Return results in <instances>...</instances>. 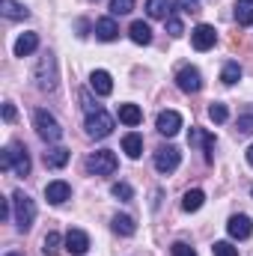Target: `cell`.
<instances>
[{"instance_id": "1", "label": "cell", "mask_w": 253, "mask_h": 256, "mask_svg": "<svg viewBox=\"0 0 253 256\" xmlns=\"http://www.w3.org/2000/svg\"><path fill=\"white\" fill-rule=\"evenodd\" d=\"M0 170H12L15 176H30V155L21 143H9L0 155Z\"/></svg>"}, {"instance_id": "2", "label": "cell", "mask_w": 253, "mask_h": 256, "mask_svg": "<svg viewBox=\"0 0 253 256\" xmlns=\"http://www.w3.org/2000/svg\"><path fill=\"white\" fill-rule=\"evenodd\" d=\"M12 208H15V226L21 232H27L33 226V220H36V202L24 191H15L12 194Z\"/></svg>"}, {"instance_id": "3", "label": "cell", "mask_w": 253, "mask_h": 256, "mask_svg": "<svg viewBox=\"0 0 253 256\" xmlns=\"http://www.w3.org/2000/svg\"><path fill=\"white\" fill-rule=\"evenodd\" d=\"M33 128H36V134H39L45 143H57V140L63 137V126H60L57 116L48 114V110H36V114H33Z\"/></svg>"}, {"instance_id": "4", "label": "cell", "mask_w": 253, "mask_h": 256, "mask_svg": "<svg viewBox=\"0 0 253 256\" xmlns=\"http://www.w3.org/2000/svg\"><path fill=\"white\" fill-rule=\"evenodd\" d=\"M116 155L110 152V149H98V152H92L90 158H86V170L92 173V176H110V173H116Z\"/></svg>"}, {"instance_id": "5", "label": "cell", "mask_w": 253, "mask_h": 256, "mask_svg": "<svg viewBox=\"0 0 253 256\" xmlns=\"http://www.w3.org/2000/svg\"><path fill=\"white\" fill-rule=\"evenodd\" d=\"M36 86L42 90V92H51L54 86H57V63H54V57L51 54H45L39 66H36Z\"/></svg>"}, {"instance_id": "6", "label": "cell", "mask_w": 253, "mask_h": 256, "mask_svg": "<svg viewBox=\"0 0 253 256\" xmlns=\"http://www.w3.org/2000/svg\"><path fill=\"white\" fill-rule=\"evenodd\" d=\"M179 164H182V152H179L176 146H158V149H155V170H158V173L170 176Z\"/></svg>"}, {"instance_id": "7", "label": "cell", "mask_w": 253, "mask_h": 256, "mask_svg": "<svg viewBox=\"0 0 253 256\" xmlns=\"http://www.w3.org/2000/svg\"><path fill=\"white\" fill-rule=\"evenodd\" d=\"M110 131H114V116H110L108 110H96V114L86 116V134H90V137L102 140V137H108Z\"/></svg>"}, {"instance_id": "8", "label": "cell", "mask_w": 253, "mask_h": 256, "mask_svg": "<svg viewBox=\"0 0 253 256\" xmlns=\"http://www.w3.org/2000/svg\"><path fill=\"white\" fill-rule=\"evenodd\" d=\"M176 84H179L182 92H200L202 90V74H200L196 66H182L179 74H176Z\"/></svg>"}, {"instance_id": "9", "label": "cell", "mask_w": 253, "mask_h": 256, "mask_svg": "<svg viewBox=\"0 0 253 256\" xmlns=\"http://www.w3.org/2000/svg\"><path fill=\"white\" fill-rule=\"evenodd\" d=\"M214 42H218L214 27H208V24H196V27H194V33H190V45H194L196 51H208V48H214Z\"/></svg>"}, {"instance_id": "10", "label": "cell", "mask_w": 253, "mask_h": 256, "mask_svg": "<svg viewBox=\"0 0 253 256\" xmlns=\"http://www.w3.org/2000/svg\"><path fill=\"white\" fill-rule=\"evenodd\" d=\"M155 126H158V131H161L164 137H176V134H179V128H182V116H179L176 110H161Z\"/></svg>"}, {"instance_id": "11", "label": "cell", "mask_w": 253, "mask_h": 256, "mask_svg": "<svg viewBox=\"0 0 253 256\" xmlns=\"http://www.w3.org/2000/svg\"><path fill=\"white\" fill-rule=\"evenodd\" d=\"M188 143L190 146H202L206 149V161H214V134H208L202 128H190Z\"/></svg>"}, {"instance_id": "12", "label": "cell", "mask_w": 253, "mask_h": 256, "mask_svg": "<svg viewBox=\"0 0 253 256\" xmlns=\"http://www.w3.org/2000/svg\"><path fill=\"white\" fill-rule=\"evenodd\" d=\"M226 230H230L232 238L244 242V238H250V232H253V220L248 218V214H232L230 224H226Z\"/></svg>"}, {"instance_id": "13", "label": "cell", "mask_w": 253, "mask_h": 256, "mask_svg": "<svg viewBox=\"0 0 253 256\" xmlns=\"http://www.w3.org/2000/svg\"><path fill=\"white\" fill-rule=\"evenodd\" d=\"M66 250L74 256H84L90 250V236L84 232V230H68V236H66Z\"/></svg>"}, {"instance_id": "14", "label": "cell", "mask_w": 253, "mask_h": 256, "mask_svg": "<svg viewBox=\"0 0 253 256\" xmlns=\"http://www.w3.org/2000/svg\"><path fill=\"white\" fill-rule=\"evenodd\" d=\"M68 196H72V188H68V182H63V179L45 185V200H48L51 206H63Z\"/></svg>"}, {"instance_id": "15", "label": "cell", "mask_w": 253, "mask_h": 256, "mask_svg": "<svg viewBox=\"0 0 253 256\" xmlns=\"http://www.w3.org/2000/svg\"><path fill=\"white\" fill-rule=\"evenodd\" d=\"M90 86H92L96 96H110V92H114V78H110L104 68H96V72L90 74Z\"/></svg>"}, {"instance_id": "16", "label": "cell", "mask_w": 253, "mask_h": 256, "mask_svg": "<svg viewBox=\"0 0 253 256\" xmlns=\"http://www.w3.org/2000/svg\"><path fill=\"white\" fill-rule=\"evenodd\" d=\"M68 158H72V152L66 149V146H51L45 155H42V161H45V167H51V170H60L68 164Z\"/></svg>"}, {"instance_id": "17", "label": "cell", "mask_w": 253, "mask_h": 256, "mask_svg": "<svg viewBox=\"0 0 253 256\" xmlns=\"http://www.w3.org/2000/svg\"><path fill=\"white\" fill-rule=\"evenodd\" d=\"M116 36H120V27H116L114 18H98V21H96V39H102V42H114Z\"/></svg>"}, {"instance_id": "18", "label": "cell", "mask_w": 253, "mask_h": 256, "mask_svg": "<svg viewBox=\"0 0 253 256\" xmlns=\"http://www.w3.org/2000/svg\"><path fill=\"white\" fill-rule=\"evenodd\" d=\"M128 36H131L134 45H149V42H152V27H149L146 21H131Z\"/></svg>"}, {"instance_id": "19", "label": "cell", "mask_w": 253, "mask_h": 256, "mask_svg": "<svg viewBox=\"0 0 253 256\" xmlns=\"http://www.w3.org/2000/svg\"><path fill=\"white\" fill-rule=\"evenodd\" d=\"M36 48H39V36L36 33H21L18 42H15V57H30Z\"/></svg>"}, {"instance_id": "20", "label": "cell", "mask_w": 253, "mask_h": 256, "mask_svg": "<svg viewBox=\"0 0 253 256\" xmlns=\"http://www.w3.org/2000/svg\"><path fill=\"white\" fill-rule=\"evenodd\" d=\"M122 152H126L128 158H134V161L143 155V137H140L137 131H131V134L122 137Z\"/></svg>"}, {"instance_id": "21", "label": "cell", "mask_w": 253, "mask_h": 256, "mask_svg": "<svg viewBox=\"0 0 253 256\" xmlns=\"http://www.w3.org/2000/svg\"><path fill=\"white\" fill-rule=\"evenodd\" d=\"M170 9H173V0H146V12L149 18H170Z\"/></svg>"}, {"instance_id": "22", "label": "cell", "mask_w": 253, "mask_h": 256, "mask_svg": "<svg viewBox=\"0 0 253 256\" xmlns=\"http://www.w3.org/2000/svg\"><path fill=\"white\" fill-rule=\"evenodd\" d=\"M232 15H236V21H238L242 27L253 24V0H238V3L232 6Z\"/></svg>"}, {"instance_id": "23", "label": "cell", "mask_w": 253, "mask_h": 256, "mask_svg": "<svg viewBox=\"0 0 253 256\" xmlns=\"http://www.w3.org/2000/svg\"><path fill=\"white\" fill-rule=\"evenodd\" d=\"M120 122L126 126H140L143 122V110L137 104H120Z\"/></svg>"}, {"instance_id": "24", "label": "cell", "mask_w": 253, "mask_h": 256, "mask_svg": "<svg viewBox=\"0 0 253 256\" xmlns=\"http://www.w3.org/2000/svg\"><path fill=\"white\" fill-rule=\"evenodd\" d=\"M202 202H206V194L200 191V188L185 191V196H182V208H185V212H200V208H202Z\"/></svg>"}, {"instance_id": "25", "label": "cell", "mask_w": 253, "mask_h": 256, "mask_svg": "<svg viewBox=\"0 0 253 256\" xmlns=\"http://www.w3.org/2000/svg\"><path fill=\"white\" fill-rule=\"evenodd\" d=\"M220 80H224L226 86L238 84V80H242V66L236 63V60H230V63L224 66V72H220Z\"/></svg>"}, {"instance_id": "26", "label": "cell", "mask_w": 253, "mask_h": 256, "mask_svg": "<svg viewBox=\"0 0 253 256\" xmlns=\"http://www.w3.org/2000/svg\"><path fill=\"white\" fill-rule=\"evenodd\" d=\"M3 15H6L9 21H24V18H27V9H24L21 3H15V0H3Z\"/></svg>"}, {"instance_id": "27", "label": "cell", "mask_w": 253, "mask_h": 256, "mask_svg": "<svg viewBox=\"0 0 253 256\" xmlns=\"http://www.w3.org/2000/svg\"><path fill=\"white\" fill-rule=\"evenodd\" d=\"M60 244H63L60 232H48L42 242V256H60Z\"/></svg>"}, {"instance_id": "28", "label": "cell", "mask_w": 253, "mask_h": 256, "mask_svg": "<svg viewBox=\"0 0 253 256\" xmlns=\"http://www.w3.org/2000/svg\"><path fill=\"white\" fill-rule=\"evenodd\" d=\"M134 220L128 218V214H116L114 218V232H120V236H134Z\"/></svg>"}, {"instance_id": "29", "label": "cell", "mask_w": 253, "mask_h": 256, "mask_svg": "<svg viewBox=\"0 0 253 256\" xmlns=\"http://www.w3.org/2000/svg\"><path fill=\"white\" fill-rule=\"evenodd\" d=\"M110 194H114L116 200H122V202H131V200H134V191H131L128 182H116V185L110 188Z\"/></svg>"}, {"instance_id": "30", "label": "cell", "mask_w": 253, "mask_h": 256, "mask_svg": "<svg viewBox=\"0 0 253 256\" xmlns=\"http://www.w3.org/2000/svg\"><path fill=\"white\" fill-rule=\"evenodd\" d=\"M226 116H230V110H226V104H220V102H214V104L208 108V120H212V122H226Z\"/></svg>"}, {"instance_id": "31", "label": "cell", "mask_w": 253, "mask_h": 256, "mask_svg": "<svg viewBox=\"0 0 253 256\" xmlns=\"http://www.w3.org/2000/svg\"><path fill=\"white\" fill-rule=\"evenodd\" d=\"M212 254L214 256H238V248H232L230 242H214L212 244Z\"/></svg>"}, {"instance_id": "32", "label": "cell", "mask_w": 253, "mask_h": 256, "mask_svg": "<svg viewBox=\"0 0 253 256\" xmlns=\"http://www.w3.org/2000/svg\"><path fill=\"white\" fill-rule=\"evenodd\" d=\"M134 9V0H110V12L114 15H128Z\"/></svg>"}, {"instance_id": "33", "label": "cell", "mask_w": 253, "mask_h": 256, "mask_svg": "<svg viewBox=\"0 0 253 256\" xmlns=\"http://www.w3.org/2000/svg\"><path fill=\"white\" fill-rule=\"evenodd\" d=\"M167 33H170V36H176V39H179V36L185 33V27H182V21H179L176 15H170V18H167Z\"/></svg>"}, {"instance_id": "34", "label": "cell", "mask_w": 253, "mask_h": 256, "mask_svg": "<svg viewBox=\"0 0 253 256\" xmlns=\"http://www.w3.org/2000/svg\"><path fill=\"white\" fill-rule=\"evenodd\" d=\"M80 104H84L86 116H90V114H96V110H102V108H98V104L92 102V96H90V92H80Z\"/></svg>"}, {"instance_id": "35", "label": "cell", "mask_w": 253, "mask_h": 256, "mask_svg": "<svg viewBox=\"0 0 253 256\" xmlns=\"http://www.w3.org/2000/svg\"><path fill=\"white\" fill-rule=\"evenodd\" d=\"M173 256H196V254H194V248H188L185 242H176L173 244Z\"/></svg>"}, {"instance_id": "36", "label": "cell", "mask_w": 253, "mask_h": 256, "mask_svg": "<svg viewBox=\"0 0 253 256\" xmlns=\"http://www.w3.org/2000/svg\"><path fill=\"white\" fill-rule=\"evenodd\" d=\"M238 131L242 134H253V116H238Z\"/></svg>"}, {"instance_id": "37", "label": "cell", "mask_w": 253, "mask_h": 256, "mask_svg": "<svg viewBox=\"0 0 253 256\" xmlns=\"http://www.w3.org/2000/svg\"><path fill=\"white\" fill-rule=\"evenodd\" d=\"M179 6H182V12H188V15H196V12H200V3H196V0H179Z\"/></svg>"}, {"instance_id": "38", "label": "cell", "mask_w": 253, "mask_h": 256, "mask_svg": "<svg viewBox=\"0 0 253 256\" xmlns=\"http://www.w3.org/2000/svg\"><path fill=\"white\" fill-rule=\"evenodd\" d=\"M3 120H6V122H15V104H12V102L3 104Z\"/></svg>"}, {"instance_id": "39", "label": "cell", "mask_w": 253, "mask_h": 256, "mask_svg": "<svg viewBox=\"0 0 253 256\" xmlns=\"http://www.w3.org/2000/svg\"><path fill=\"white\" fill-rule=\"evenodd\" d=\"M9 218V200H0V220Z\"/></svg>"}, {"instance_id": "40", "label": "cell", "mask_w": 253, "mask_h": 256, "mask_svg": "<svg viewBox=\"0 0 253 256\" xmlns=\"http://www.w3.org/2000/svg\"><path fill=\"white\" fill-rule=\"evenodd\" d=\"M248 164L253 167V143H250V149H248Z\"/></svg>"}, {"instance_id": "41", "label": "cell", "mask_w": 253, "mask_h": 256, "mask_svg": "<svg viewBox=\"0 0 253 256\" xmlns=\"http://www.w3.org/2000/svg\"><path fill=\"white\" fill-rule=\"evenodd\" d=\"M6 256H24V254H21V250H9Z\"/></svg>"}]
</instances>
